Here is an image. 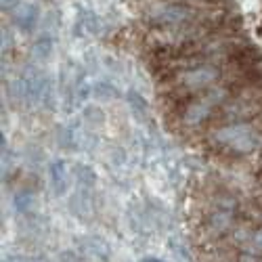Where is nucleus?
Masks as SVG:
<instances>
[{
    "label": "nucleus",
    "mask_w": 262,
    "mask_h": 262,
    "mask_svg": "<svg viewBox=\"0 0 262 262\" xmlns=\"http://www.w3.org/2000/svg\"><path fill=\"white\" fill-rule=\"evenodd\" d=\"M51 55H53V40H51V38H40L36 45L32 47V57H34L38 63L51 59Z\"/></svg>",
    "instance_id": "obj_10"
},
{
    "label": "nucleus",
    "mask_w": 262,
    "mask_h": 262,
    "mask_svg": "<svg viewBox=\"0 0 262 262\" xmlns=\"http://www.w3.org/2000/svg\"><path fill=\"white\" fill-rule=\"evenodd\" d=\"M32 206H34V195L32 193H19L17 198H15V208L19 210V212H28V210H32Z\"/></svg>",
    "instance_id": "obj_13"
},
{
    "label": "nucleus",
    "mask_w": 262,
    "mask_h": 262,
    "mask_svg": "<svg viewBox=\"0 0 262 262\" xmlns=\"http://www.w3.org/2000/svg\"><path fill=\"white\" fill-rule=\"evenodd\" d=\"M51 187L57 198L65 195L70 189V168L63 160H57L51 164Z\"/></svg>",
    "instance_id": "obj_6"
},
{
    "label": "nucleus",
    "mask_w": 262,
    "mask_h": 262,
    "mask_svg": "<svg viewBox=\"0 0 262 262\" xmlns=\"http://www.w3.org/2000/svg\"><path fill=\"white\" fill-rule=\"evenodd\" d=\"M208 225H210V229H212L214 233H227V231L231 229V225H233V214H231V210L221 208V210L212 212L210 218H208Z\"/></svg>",
    "instance_id": "obj_9"
},
{
    "label": "nucleus",
    "mask_w": 262,
    "mask_h": 262,
    "mask_svg": "<svg viewBox=\"0 0 262 262\" xmlns=\"http://www.w3.org/2000/svg\"><path fill=\"white\" fill-rule=\"evenodd\" d=\"M195 17H198V11L181 3H164L147 13V19L156 26H185Z\"/></svg>",
    "instance_id": "obj_2"
},
{
    "label": "nucleus",
    "mask_w": 262,
    "mask_h": 262,
    "mask_svg": "<svg viewBox=\"0 0 262 262\" xmlns=\"http://www.w3.org/2000/svg\"><path fill=\"white\" fill-rule=\"evenodd\" d=\"M218 70L212 68V65H198L193 70H187L181 74V86L189 93H195V91H202V89H208L210 84H214L218 80Z\"/></svg>",
    "instance_id": "obj_4"
},
{
    "label": "nucleus",
    "mask_w": 262,
    "mask_h": 262,
    "mask_svg": "<svg viewBox=\"0 0 262 262\" xmlns=\"http://www.w3.org/2000/svg\"><path fill=\"white\" fill-rule=\"evenodd\" d=\"M5 262H34V260H30V258H26V256H9Z\"/></svg>",
    "instance_id": "obj_17"
},
{
    "label": "nucleus",
    "mask_w": 262,
    "mask_h": 262,
    "mask_svg": "<svg viewBox=\"0 0 262 262\" xmlns=\"http://www.w3.org/2000/svg\"><path fill=\"white\" fill-rule=\"evenodd\" d=\"M74 174H76V181L82 185V187H93L97 183V174L91 166H84V164H78L74 168Z\"/></svg>",
    "instance_id": "obj_11"
},
{
    "label": "nucleus",
    "mask_w": 262,
    "mask_h": 262,
    "mask_svg": "<svg viewBox=\"0 0 262 262\" xmlns=\"http://www.w3.org/2000/svg\"><path fill=\"white\" fill-rule=\"evenodd\" d=\"M15 26L19 30H24V32H30L34 26H36V21H38V11L34 5H26V3H21L17 9H15Z\"/></svg>",
    "instance_id": "obj_8"
},
{
    "label": "nucleus",
    "mask_w": 262,
    "mask_h": 262,
    "mask_svg": "<svg viewBox=\"0 0 262 262\" xmlns=\"http://www.w3.org/2000/svg\"><path fill=\"white\" fill-rule=\"evenodd\" d=\"M227 97V91L225 89H216V91H210L206 97L198 99V101H191L185 109H183V120L185 124L189 126H195L204 122L206 118H210V114L214 112V107H218Z\"/></svg>",
    "instance_id": "obj_3"
},
{
    "label": "nucleus",
    "mask_w": 262,
    "mask_h": 262,
    "mask_svg": "<svg viewBox=\"0 0 262 262\" xmlns=\"http://www.w3.org/2000/svg\"><path fill=\"white\" fill-rule=\"evenodd\" d=\"M84 116H86V122H91L95 126H101L103 124V114H101V109H97V107H89L84 112Z\"/></svg>",
    "instance_id": "obj_16"
},
{
    "label": "nucleus",
    "mask_w": 262,
    "mask_h": 262,
    "mask_svg": "<svg viewBox=\"0 0 262 262\" xmlns=\"http://www.w3.org/2000/svg\"><path fill=\"white\" fill-rule=\"evenodd\" d=\"M254 112H256V107H254L250 101H246V99H235V101H231V103L225 107L223 118L229 120L231 124H237V122L248 120Z\"/></svg>",
    "instance_id": "obj_7"
},
{
    "label": "nucleus",
    "mask_w": 262,
    "mask_h": 262,
    "mask_svg": "<svg viewBox=\"0 0 262 262\" xmlns=\"http://www.w3.org/2000/svg\"><path fill=\"white\" fill-rule=\"evenodd\" d=\"M214 141L223 147H229L235 154H250L258 145L256 130L246 122L227 124L223 128H218L214 135Z\"/></svg>",
    "instance_id": "obj_1"
},
{
    "label": "nucleus",
    "mask_w": 262,
    "mask_h": 262,
    "mask_svg": "<svg viewBox=\"0 0 262 262\" xmlns=\"http://www.w3.org/2000/svg\"><path fill=\"white\" fill-rule=\"evenodd\" d=\"M260 61H262V53L260 49H254V47H239L231 53V63L237 70H244V72L258 68Z\"/></svg>",
    "instance_id": "obj_5"
},
{
    "label": "nucleus",
    "mask_w": 262,
    "mask_h": 262,
    "mask_svg": "<svg viewBox=\"0 0 262 262\" xmlns=\"http://www.w3.org/2000/svg\"><path fill=\"white\" fill-rule=\"evenodd\" d=\"M19 0H3V9H17Z\"/></svg>",
    "instance_id": "obj_18"
},
{
    "label": "nucleus",
    "mask_w": 262,
    "mask_h": 262,
    "mask_svg": "<svg viewBox=\"0 0 262 262\" xmlns=\"http://www.w3.org/2000/svg\"><path fill=\"white\" fill-rule=\"evenodd\" d=\"M260 32H262V26H260Z\"/></svg>",
    "instance_id": "obj_20"
},
{
    "label": "nucleus",
    "mask_w": 262,
    "mask_h": 262,
    "mask_svg": "<svg viewBox=\"0 0 262 262\" xmlns=\"http://www.w3.org/2000/svg\"><path fill=\"white\" fill-rule=\"evenodd\" d=\"M128 103H130V109H133V114L137 116V118H145L147 116V103H145V99L141 97V95H137V93H128Z\"/></svg>",
    "instance_id": "obj_12"
},
{
    "label": "nucleus",
    "mask_w": 262,
    "mask_h": 262,
    "mask_svg": "<svg viewBox=\"0 0 262 262\" xmlns=\"http://www.w3.org/2000/svg\"><path fill=\"white\" fill-rule=\"evenodd\" d=\"M95 97H99V99H116L118 91L114 89L112 84H97L95 86Z\"/></svg>",
    "instance_id": "obj_14"
},
{
    "label": "nucleus",
    "mask_w": 262,
    "mask_h": 262,
    "mask_svg": "<svg viewBox=\"0 0 262 262\" xmlns=\"http://www.w3.org/2000/svg\"><path fill=\"white\" fill-rule=\"evenodd\" d=\"M82 26H84V30H86V34H97L99 32V28H101V21H99V17L97 15H86V17H82Z\"/></svg>",
    "instance_id": "obj_15"
},
{
    "label": "nucleus",
    "mask_w": 262,
    "mask_h": 262,
    "mask_svg": "<svg viewBox=\"0 0 262 262\" xmlns=\"http://www.w3.org/2000/svg\"><path fill=\"white\" fill-rule=\"evenodd\" d=\"M141 262H166V260H162V258H145Z\"/></svg>",
    "instance_id": "obj_19"
}]
</instances>
